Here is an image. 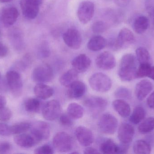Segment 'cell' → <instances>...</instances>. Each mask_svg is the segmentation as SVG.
I'll return each mask as SVG.
<instances>
[{"instance_id":"6da1fadb","label":"cell","mask_w":154,"mask_h":154,"mask_svg":"<svg viewBox=\"0 0 154 154\" xmlns=\"http://www.w3.org/2000/svg\"><path fill=\"white\" fill-rule=\"evenodd\" d=\"M137 69V59L134 55L131 53L125 54L119 63V76L123 81H131L136 78Z\"/></svg>"},{"instance_id":"7a4b0ae2","label":"cell","mask_w":154,"mask_h":154,"mask_svg":"<svg viewBox=\"0 0 154 154\" xmlns=\"http://www.w3.org/2000/svg\"><path fill=\"white\" fill-rule=\"evenodd\" d=\"M91 87L95 91L99 92H106L112 87L111 79L106 74L98 72L93 74L89 80Z\"/></svg>"},{"instance_id":"3957f363","label":"cell","mask_w":154,"mask_h":154,"mask_svg":"<svg viewBox=\"0 0 154 154\" xmlns=\"http://www.w3.org/2000/svg\"><path fill=\"white\" fill-rule=\"evenodd\" d=\"M53 146L56 150L60 152H70L73 149V139L71 136L66 132L58 133L53 137Z\"/></svg>"},{"instance_id":"277c9868","label":"cell","mask_w":154,"mask_h":154,"mask_svg":"<svg viewBox=\"0 0 154 154\" xmlns=\"http://www.w3.org/2000/svg\"><path fill=\"white\" fill-rule=\"evenodd\" d=\"M118 121L117 119L111 114H103L99 120L98 126L99 129L103 134L112 135L117 129Z\"/></svg>"},{"instance_id":"5b68a950","label":"cell","mask_w":154,"mask_h":154,"mask_svg":"<svg viewBox=\"0 0 154 154\" xmlns=\"http://www.w3.org/2000/svg\"><path fill=\"white\" fill-rule=\"evenodd\" d=\"M54 77V72L51 67L48 64L39 65L33 70L32 78L38 83L50 82Z\"/></svg>"},{"instance_id":"8992f818","label":"cell","mask_w":154,"mask_h":154,"mask_svg":"<svg viewBox=\"0 0 154 154\" xmlns=\"http://www.w3.org/2000/svg\"><path fill=\"white\" fill-rule=\"evenodd\" d=\"M134 39L133 33L128 28H123L120 30L116 39L110 42L109 45L112 49L118 50L133 43Z\"/></svg>"},{"instance_id":"52a82bcc","label":"cell","mask_w":154,"mask_h":154,"mask_svg":"<svg viewBox=\"0 0 154 154\" xmlns=\"http://www.w3.org/2000/svg\"><path fill=\"white\" fill-rule=\"evenodd\" d=\"M31 133L36 140L37 143H40L49 138L51 134V127L46 122L39 121L31 125Z\"/></svg>"},{"instance_id":"ba28073f","label":"cell","mask_w":154,"mask_h":154,"mask_svg":"<svg viewBox=\"0 0 154 154\" xmlns=\"http://www.w3.org/2000/svg\"><path fill=\"white\" fill-rule=\"evenodd\" d=\"M95 5L92 2L85 1L82 2L77 10V16L80 23L83 24L88 23L94 16Z\"/></svg>"},{"instance_id":"9c48e42d","label":"cell","mask_w":154,"mask_h":154,"mask_svg":"<svg viewBox=\"0 0 154 154\" xmlns=\"http://www.w3.org/2000/svg\"><path fill=\"white\" fill-rule=\"evenodd\" d=\"M61 113V105L57 100L48 101L42 108V116L47 121H54L59 117Z\"/></svg>"},{"instance_id":"30bf717a","label":"cell","mask_w":154,"mask_h":154,"mask_svg":"<svg viewBox=\"0 0 154 154\" xmlns=\"http://www.w3.org/2000/svg\"><path fill=\"white\" fill-rule=\"evenodd\" d=\"M6 82L9 88L14 95L18 96L21 93L23 82L21 77L16 71L11 70L6 73Z\"/></svg>"},{"instance_id":"8fae6325","label":"cell","mask_w":154,"mask_h":154,"mask_svg":"<svg viewBox=\"0 0 154 154\" xmlns=\"http://www.w3.org/2000/svg\"><path fill=\"white\" fill-rule=\"evenodd\" d=\"M63 39L66 45L72 49H79L81 46L82 38L76 29L70 28L67 30L63 34Z\"/></svg>"},{"instance_id":"7c38bea8","label":"cell","mask_w":154,"mask_h":154,"mask_svg":"<svg viewBox=\"0 0 154 154\" xmlns=\"http://www.w3.org/2000/svg\"><path fill=\"white\" fill-rule=\"evenodd\" d=\"M97 67L103 70H109L116 67V58L113 54L108 51L103 52L96 58Z\"/></svg>"},{"instance_id":"4fadbf2b","label":"cell","mask_w":154,"mask_h":154,"mask_svg":"<svg viewBox=\"0 0 154 154\" xmlns=\"http://www.w3.org/2000/svg\"><path fill=\"white\" fill-rule=\"evenodd\" d=\"M20 5L23 14L26 18L33 20L38 16L40 5L32 0H20Z\"/></svg>"},{"instance_id":"5bb4252c","label":"cell","mask_w":154,"mask_h":154,"mask_svg":"<svg viewBox=\"0 0 154 154\" xmlns=\"http://www.w3.org/2000/svg\"><path fill=\"white\" fill-rule=\"evenodd\" d=\"M75 134L77 140L82 146H89L94 142V136L93 133L85 127H78L75 131Z\"/></svg>"},{"instance_id":"9a60e30c","label":"cell","mask_w":154,"mask_h":154,"mask_svg":"<svg viewBox=\"0 0 154 154\" xmlns=\"http://www.w3.org/2000/svg\"><path fill=\"white\" fill-rule=\"evenodd\" d=\"M134 128L131 125L123 123L119 128L118 137L121 143L129 145L134 138Z\"/></svg>"},{"instance_id":"2e32d148","label":"cell","mask_w":154,"mask_h":154,"mask_svg":"<svg viewBox=\"0 0 154 154\" xmlns=\"http://www.w3.org/2000/svg\"><path fill=\"white\" fill-rule=\"evenodd\" d=\"M83 104L91 110L99 112L106 109L108 102L103 98L91 96L86 98L83 101Z\"/></svg>"},{"instance_id":"e0dca14e","label":"cell","mask_w":154,"mask_h":154,"mask_svg":"<svg viewBox=\"0 0 154 154\" xmlns=\"http://www.w3.org/2000/svg\"><path fill=\"white\" fill-rule=\"evenodd\" d=\"M19 16L18 9L14 6H9L4 8L2 11L1 20L5 25L10 26L15 23Z\"/></svg>"},{"instance_id":"ac0fdd59","label":"cell","mask_w":154,"mask_h":154,"mask_svg":"<svg viewBox=\"0 0 154 154\" xmlns=\"http://www.w3.org/2000/svg\"><path fill=\"white\" fill-rule=\"evenodd\" d=\"M67 91L68 97L77 99L83 96L87 91L86 85L82 81L77 80L68 87Z\"/></svg>"},{"instance_id":"d6986e66","label":"cell","mask_w":154,"mask_h":154,"mask_svg":"<svg viewBox=\"0 0 154 154\" xmlns=\"http://www.w3.org/2000/svg\"><path fill=\"white\" fill-rule=\"evenodd\" d=\"M72 67L79 73L87 71L91 65L90 58L85 54H80L76 56L72 61Z\"/></svg>"},{"instance_id":"ffe728a7","label":"cell","mask_w":154,"mask_h":154,"mask_svg":"<svg viewBox=\"0 0 154 154\" xmlns=\"http://www.w3.org/2000/svg\"><path fill=\"white\" fill-rule=\"evenodd\" d=\"M153 86L152 82L147 80H143L138 82L135 87L136 96L139 100H143L151 93Z\"/></svg>"},{"instance_id":"44dd1931","label":"cell","mask_w":154,"mask_h":154,"mask_svg":"<svg viewBox=\"0 0 154 154\" xmlns=\"http://www.w3.org/2000/svg\"><path fill=\"white\" fill-rule=\"evenodd\" d=\"M15 143L20 147L29 148L37 144L36 140L31 134H17L14 137Z\"/></svg>"},{"instance_id":"7402d4cb","label":"cell","mask_w":154,"mask_h":154,"mask_svg":"<svg viewBox=\"0 0 154 154\" xmlns=\"http://www.w3.org/2000/svg\"><path fill=\"white\" fill-rule=\"evenodd\" d=\"M35 96L41 99H47L51 97L54 93L53 88L45 83H38L34 88Z\"/></svg>"},{"instance_id":"603a6c76","label":"cell","mask_w":154,"mask_h":154,"mask_svg":"<svg viewBox=\"0 0 154 154\" xmlns=\"http://www.w3.org/2000/svg\"><path fill=\"white\" fill-rule=\"evenodd\" d=\"M106 45V40L101 35H97L93 36L89 40L87 47L91 51L97 52L103 49Z\"/></svg>"},{"instance_id":"cb8c5ba5","label":"cell","mask_w":154,"mask_h":154,"mask_svg":"<svg viewBox=\"0 0 154 154\" xmlns=\"http://www.w3.org/2000/svg\"><path fill=\"white\" fill-rule=\"evenodd\" d=\"M113 106L116 112L123 118L128 117L131 113V108L128 103L122 99L113 101Z\"/></svg>"},{"instance_id":"d4e9b609","label":"cell","mask_w":154,"mask_h":154,"mask_svg":"<svg viewBox=\"0 0 154 154\" xmlns=\"http://www.w3.org/2000/svg\"><path fill=\"white\" fill-rule=\"evenodd\" d=\"M133 29L137 34H142L146 31L150 26V20L146 16L137 17L133 23Z\"/></svg>"},{"instance_id":"484cf974","label":"cell","mask_w":154,"mask_h":154,"mask_svg":"<svg viewBox=\"0 0 154 154\" xmlns=\"http://www.w3.org/2000/svg\"><path fill=\"white\" fill-rule=\"evenodd\" d=\"M79 72L75 69H71L63 73L60 78L59 81L62 86L68 87L77 80Z\"/></svg>"},{"instance_id":"4316f807","label":"cell","mask_w":154,"mask_h":154,"mask_svg":"<svg viewBox=\"0 0 154 154\" xmlns=\"http://www.w3.org/2000/svg\"><path fill=\"white\" fill-rule=\"evenodd\" d=\"M67 114L74 120L81 118L84 115L83 107L76 103H70L67 108Z\"/></svg>"},{"instance_id":"83f0119b","label":"cell","mask_w":154,"mask_h":154,"mask_svg":"<svg viewBox=\"0 0 154 154\" xmlns=\"http://www.w3.org/2000/svg\"><path fill=\"white\" fill-rule=\"evenodd\" d=\"M119 145L110 139L104 141L100 146V151L103 154H119Z\"/></svg>"},{"instance_id":"f1b7e54d","label":"cell","mask_w":154,"mask_h":154,"mask_svg":"<svg viewBox=\"0 0 154 154\" xmlns=\"http://www.w3.org/2000/svg\"><path fill=\"white\" fill-rule=\"evenodd\" d=\"M151 150L150 144L144 140H137L133 146V151L135 154H149L151 153Z\"/></svg>"},{"instance_id":"f546056e","label":"cell","mask_w":154,"mask_h":154,"mask_svg":"<svg viewBox=\"0 0 154 154\" xmlns=\"http://www.w3.org/2000/svg\"><path fill=\"white\" fill-rule=\"evenodd\" d=\"M146 115V112L143 108L141 106L136 107L130 116V122L134 124H139L144 119Z\"/></svg>"},{"instance_id":"4dcf8cb0","label":"cell","mask_w":154,"mask_h":154,"mask_svg":"<svg viewBox=\"0 0 154 154\" xmlns=\"http://www.w3.org/2000/svg\"><path fill=\"white\" fill-rule=\"evenodd\" d=\"M24 108L26 111L29 113H38L40 110L41 103L37 99H28L24 103Z\"/></svg>"},{"instance_id":"1f68e13d","label":"cell","mask_w":154,"mask_h":154,"mask_svg":"<svg viewBox=\"0 0 154 154\" xmlns=\"http://www.w3.org/2000/svg\"><path fill=\"white\" fill-rule=\"evenodd\" d=\"M138 130L141 134H147L154 130V118L149 117L141 122Z\"/></svg>"},{"instance_id":"d6a6232c","label":"cell","mask_w":154,"mask_h":154,"mask_svg":"<svg viewBox=\"0 0 154 154\" xmlns=\"http://www.w3.org/2000/svg\"><path fill=\"white\" fill-rule=\"evenodd\" d=\"M136 54L139 64L150 63L151 56L147 49L144 47H139L136 50Z\"/></svg>"},{"instance_id":"836d02e7","label":"cell","mask_w":154,"mask_h":154,"mask_svg":"<svg viewBox=\"0 0 154 154\" xmlns=\"http://www.w3.org/2000/svg\"><path fill=\"white\" fill-rule=\"evenodd\" d=\"M31 124L28 122L17 123L11 126L12 134L17 135L26 133L30 129Z\"/></svg>"},{"instance_id":"e575fe53","label":"cell","mask_w":154,"mask_h":154,"mask_svg":"<svg viewBox=\"0 0 154 154\" xmlns=\"http://www.w3.org/2000/svg\"><path fill=\"white\" fill-rule=\"evenodd\" d=\"M151 63H144L139 64V67L137 70L136 78H142L148 77V75L151 69Z\"/></svg>"},{"instance_id":"d590c367","label":"cell","mask_w":154,"mask_h":154,"mask_svg":"<svg viewBox=\"0 0 154 154\" xmlns=\"http://www.w3.org/2000/svg\"><path fill=\"white\" fill-rule=\"evenodd\" d=\"M115 96L116 97L121 99H130L132 96L131 92L128 89L125 87H119L116 90Z\"/></svg>"},{"instance_id":"8d00e7d4","label":"cell","mask_w":154,"mask_h":154,"mask_svg":"<svg viewBox=\"0 0 154 154\" xmlns=\"http://www.w3.org/2000/svg\"><path fill=\"white\" fill-rule=\"evenodd\" d=\"M31 61V59L30 56L29 55H27L24 56L22 59L17 61L14 64V67L19 70L24 71L30 64Z\"/></svg>"},{"instance_id":"74e56055","label":"cell","mask_w":154,"mask_h":154,"mask_svg":"<svg viewBox=\"0 0 154 154\" xmlns=\"http://www.w3.org/2000/svg\"><path fill=\"white\" fill-rule=\"evenodd\" d=\"M107 28V25L105 22L102 21H98L93 24L91 29L94 33L100 34L105 32Z\"/></svg>"},{"instance_id":"f35d334b","label":"cell","mask_w":154,"mask_h":154,"mask_svg":"<svg viewBox=\"0 0 154 154\" xmlns=\"http://www.w3.org/2000/svg\"><path fill=\"white\" fill-rule=\"evenodd\" d=\"M12 112L11 109L5 107L0 109V121L6 122L11 119Z\"/></svg>"},{"instance_id":"ab89813d","label":"cell","mask_w":154,"mask_h":154,"mask_svg":"<svg viewBox=\"0 0 154 154\" xmlns=\"http://www.w3.org/2000/svg\"><path fill=\"white\" fill-rule=\"evenodd\" d=\"M34 153L37 154H51L54 153L53 148L49 145L46 144L39 146L35 149Z\"/></svg>"},{"instance_id":"60d3db41","label":"cell","mask_w":154,"mask_h":154,"mask_svg":"<svg viewBox=\"0 0 154 154\" xmlns=\"http://www.w3.org/2000/svg\"><path fill=\"white\" fill-rule=\"evenodd\" d=\"M73 120L68 114H62L59 117L60 123L63 126H71L73 124Z\"/></svg>"},{"instance_id":"b9f144b4","label":"cell","mask_w":154,"mask_h":154,"mask_svg":"<svg viewBox=\"0 0 154 154\" xmlns=\"http://www.w3.org/2000/svg\"><path fill=\"white\" fill-rule=\"evenodd\" d=\"M11 126L4 123H0V135L9 136L11 135Z\"/></svg>"},{"instance_id":"7bdbcfd3","label":"cell","mask_w":154,"mask_h":154,"mask_svg":"<svg viewBox=\"0 0 154 154\" xmlns=\"http://www.w3.org/2000/svg\"><path fill=\"white\" fill-rule=\"evenodd\" d=\"M11 144L8 142H2L0 143V154H6L11 150Z\"/></svg>"},{"instance_id":"ee69618b","label":"cell","mask_w":154,"mask_h":154,"mask_svg":"<svg viewBox=\"0 0 154 154\" xmlns=\"http://www.w3.org/2000/svg\"><path fill=\"white\" fill-rule=\"evenodd\" d=\"M8 48L6 45L0 42V58H4L8 54Z\"/></svg>"},{"instance_id":"f6af8a7d","label":"cell","mask_w":154,"mask_h":154,"mask_svg":"<svg viewBox=\"0 0 154 154\" xmlns=\"http://www.w3.org/2000/svg\"><path fill=\"white\" fill-rule=\"evenodd\" d=\"M147 104L150 108L154 109V91L147 98Z\"/></svg>"},{"instance_id":"bcb514c9","label":"cell","mask_w":154,"mask_h":154,"mask_svg":"<svg viewBox=\"0 0 154 154\" xmlns=\"http://www.w3.org/2000/svg\"><path fill=\"white\" fill-rule=\"evenodd\" d=\"M41 54L43 57H48L50 54V50L48 45H43L40 51Z\"/></svg>"},{"instance_id":"7dc6e473","label":"cell","mask_w":154,"mask_h":154,"mask_svg":"<svg viewBox=\"0 0 154 154\" xmlns=\"http://www.w3.org/2000/svg\"><path fill=\"white\" fill-rule=\"evenodd\" d=\"M129 145L124 144L121 143L120 145H119V154H125L128 151Z\"/></svg>"},{"instance_id":"c3c4849f","label":"cell","mask_w":154,"mask_h":154,"mask_svg":"<svg viewBox=\"0 0 154 154\" xmlns=\"http://www.w3.org/2000/svg\"><path fill=\"white\" fill-rule=\"evenodd\" d=\"M84 153L88 154H97L100 153L95 148L92 147H89L88 146L87 148H85L84 150Z\"/></svg>"},{"instance_id":"681fc988","label":"cell","mask_w":154,"mask_h":154,"mask_svg":"<svg viewBox=\"0 0 154 154\" xmlns=\"http://www.w3.org/2000/svg\"><path fill=\"white\" fill-rule=\"evenodd\" d=\"M6 99L4 96L0 95V109L5 107L6 105Z\"/></svg>"},{"instance_id":"f907efd6","label":"cell","mask_w":154,"mask_h":154,"mask_svg":"<svg viewBox=\"0 0 154 154\" xmlns=\"http://www.w3.org/2000/svg\"><path fill=\"white\" fill-rule=\"evenodd\" d=\"M148 77L150 78L154 81V66H152V67H151Z\"/></svg>"},{"instance_id":"816d5d0a","label":"cell","mask_w":154,"mask_h":154,"mask_svg":"<svg viewBox=\"0 0 154 154\" xmlns=\"http://www.w3.org/2000/svg\"><path fill=\"white\" fill-rule=\"evenodd\" d=\"M32 1H34L35 2L37 3L39 5H40L42 4V2H43V0H32Z\"/></svg>"},{"instance_id":"f5cc1de1","label":"cell","mask_w":154,"mask_h":154,"mask_svg":"<svg viewBox=\"0 0 154 154\" xmlns=\"http://www.w3.org/2000/svg\"><path fill=\"white\" fill-rule=\"evenodd\" d=\"M12 0H0V2L5 3L10 2Z\"/></svg>"},{"instance_id":"db71d44e","label":"cell","mask_w":154,"mask_h":154,"mask_svg":"<svg viewBox=\"0 0 154 154\" xmlns=\"http://www.w3.org/2000/svg\"><path fill=\"white\" fill-rule=\"evenodd\" d=\"M151 15L152 16V24L154 26V13L151 14Z\"/></svg>"},{"instance_id":"11a10c76","label":"cell","mask_w":154,"mask_h":154,"mask_svg":"<svg viewBox=\"0 0 154 154\" xmlns=\"http://www.w3.org/2000/svg\"><path fill=\"white\" fill-rule=\"evenodd\" d=\"M71 153L72 154H78L79 153V152H73Z\"/></svg>"},{"instance_id":"9f6ffc18","label":"cell","mask_w":154,"mask_h":154,"mask_svg":"<svg viewBox=\"0 0 154 154\" xmlns=\"http://www.w3.org/2000/svg\"><path fill=\"white\" fill-rule=\"evenodd\" d=\"M1 72H0V80H1Z\"/></svg>"},{"instance_id":"6f0895ef","label":"cell","mask_w":154,"mask_h":154,"mask_svg":"<svg viewBox=\"0 0 154 154\" xmlns=\"http://www.w3.org/2000/svg\"><path fill=\"white\" fill-rule=\"evenodd\" d=\"M1 31H0V36H1Z\"/></svg>"}]
</instances>
